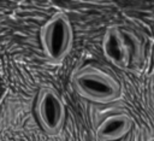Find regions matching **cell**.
Masks as SVG:
<instances>
[{
  "mask_svg": "<svg viewBox=\"0 0 154 141\" xmlns=\"http://www.w3.org/2000/svg\"><path fill=\"white\" fill-rule=\"evenodd\" d=\"M131 119L125 113H114L106 117L97 127L96 135L103 141H116L125 136L131 129Z\"/></svg>",
  "mask_w": 154,
  "mask_h": 141,
  "instance_id": "cell-5",
  "label": "cell"
},
{
  "mask_svg": "<svg viewBox=\"0 0 154 141\" xmlns=\"http://www.w3.org/2000/svg\"><path fill=\"white\" fill-rule=\"evenodd\" d=\"M72 83L77 94L91 101L107 102L120 95V86L117 80L100 69L79 70L73 75Z\"/></svg>",
  "mask_w": 154,
  "mask_h": 141,
  "instance_id": "cell-1",
  "label": "cell"
},
{
  "mask_svg": "<svg viewBox=\"0 0 154 141\" xmlns=\"http://www.w3.org/2000/svg\"><path fill=\"white\" fill-rule=\"evenodd\" d=\"M103 55L116 66L125 67L129 63V49L117 27H108L101 42Z\"/></svg>",
  "mask_w": 154,
  "mask_h": 141,
  "instance_id": "cell-4",
  "label": "cell"
},
{
  "mask_svg": "<svg viewBox=\"0 0 154 141\" xmlns=\"http://www.w3.org/2000/svg\"><path fill=\"white\" fill-rule=\"evenodd\" d=\"M40 40L47 58L54 63L65 59L71 51L73 41V31L70 19L63 13L54 14L43 24Z\"/></svg>",
  "mask_w": 154,
  "mask_h": 141,
  "instance_id": "cell-2",
  "label": "cell"
},
{
  "mask_svg": "<svg viewBox=\"0 0 154 141\" xmlns=\"http://www.w3.org/2000/svg\"><path fill=\"white\" fill-rule=\"evenodd\" d=\"M36 114L41 127L48 134H57L65 121V106L53 89L41 90L36 102Z\"/></svg>",
  "mask_w": 154,
  "mask_h": 141,
  "instance_id": "cell-3",
  "label": "cell"
}]
</instances>
